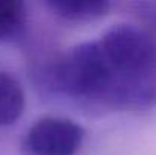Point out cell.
<instances>
[{
	"instance_id": "obj_1",
	"label": "cell",
	"mask_w": 156,
	"mask_h": 155,
	"mask_svg": "<svg viewBox=\"0 0 156 155\" xmlns=\"http://www.w3.org/2000/svg\"><path fill=\"white\" fill-rule=\"evenodd\" d=\"M111 73L108 103L126 108L156 101V41L129 23L111 26L97 41Z\"/></svg>"
},
{
	"instance_id": "obj_2",
	"label": "cell",
	"mask_w": 156,
	"mask_h": 155,
	"mask_svg": "<svg viewBox=\"0 0 156 155\" xmlns=\"http://www.w3.org/2000/svg\"><path fill=\"white\" fill-rule=\"evenodd\" d=\"M53 78L67 94L108 103L111 73L97 41L77 44L67 52L55 67Z\"/></svg>"
},
{
	"instance_id": "obj_6",
	"label": "cell",
	"mask_w": 156,
	"mask_h": 155,
	"mask_svg": "<svg viewBox=\"0 0 156 155\" xmlns=\"http://www.w3.org/2000/svg\"><path fill=\"white\" fill-rule=\"evenodd\" d=\"M24 5L17 0H0V40L15 37L24 24Z\"/></svg>"
},
{
	"instance_id": "obj_5",
	"label": "cell",
	"mask_w": 156,
	"mask_h": 155,
	"mask_svg": "<svg viewBox=\"0 0 156 155\" xmlns=\"http://www.w3.org/2000/svg\"><path fill=\"white\" fill-rule=\"evenodd\" d=\"M53 12L70 21H88L106 15L111 3L106 0H49Z\"/></svg>"
},
{
	"instance_id": "obj_3",
	"label": "cell",
	"mask_w": 156,
	"mask_h": 155,
	"mask_svg": "<svg viewBox=\"0 0 156 155\" xmlns=\"http://www.w3.org/2000/svg\"><path fill=\"white\" fill-rule=\"evenodd\" d=\"M83 142V129L64 117H44L29 128L24 148L30 155H74Z\"/></svg>"
},
{
	"instance_id": "obj_4",
	"label": "cell",
	"mask_w": 156,
	"mask_h": 155,
	"mask_svg": "<svg viewBox=\"0 0 156 155\" xmlns=\"http://www.w3.org/2000/svg\"><path fill=\"white\" fill-rule=\"evenodd\" d=\"M26 105L21 84L8 72H0V126L15 123Z\"/></svg>"
}]
</instances>
